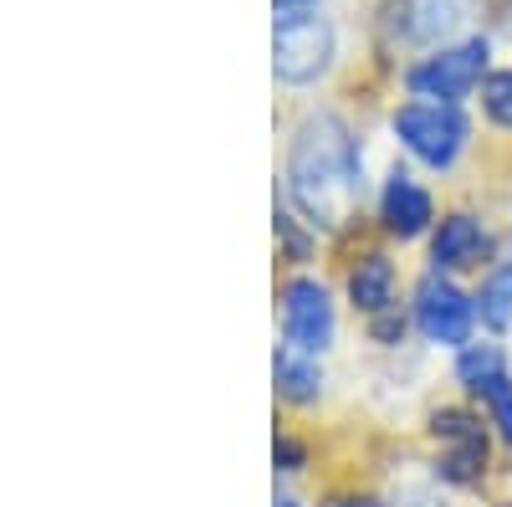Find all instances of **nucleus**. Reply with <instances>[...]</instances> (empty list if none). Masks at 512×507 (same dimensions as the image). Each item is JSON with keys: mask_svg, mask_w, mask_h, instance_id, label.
<instances>
[{"mask_svg": "<svg viewBox=\"0 0 512 507\" xmlns=\"http://www.w3.org/2000/svg\"><path fill=\"white\" fill-rule=\"evenodd\" d=\"M497 251V236L472 210H451L431 231V272H482Z\"/></svg>", "mask_w": 512, "mask_h": 507, "instance_id": "nucleus-9", "label": "nucleus"}, {"mask_svg": "<svg viewBox=\"0 0 512 507\" xmlns=\"http://www.w3.org/2000/svg\"><path fill=\"white\" fill-rule=\"evenodd\" d=\"M369 333H374V344H400V333H405V313L400 308H384L369 318Z\"/></svg>", "mask_w": 512, "mask_h": 507, "instance_id": "nucleus-17", "label": "nucleus"}, {"mask_svg": "<svg viewBox=\"0 0 512 507\" xmlns=\"http://www.w3.org/2000/svg\"><path fill=\"white\" fill-rule=\"evenodd\" d=\"M277 507H297V502H292V497H277Z\"/></svg>", "mask_w": 512, "mask_h": 507, "instance_id": "nucleus-21", "label": "nucleus"}, {"mask_svg": "<svg viewBox=\"0 0 512 507\" xmlns=\"http://www.w3.org/2000/svg\"><path fill=\"white\" fill-rule=\"evenodd\" d=\"M502 374H507V354L497 344H466V349H456V379L466 385V395H482L492 379H502Z\"/></svg>", "mask_w": 512, "mask_h": 507, "instance_id": "nucleus-13", "label": "nucleus"}, {"mask_svg": "<svg viewBox=\"0 0 512 507\" xmlns=\"http://www.w3.org/2000/svg\"><path fill=\"white\" fill-rule=\"evenodd\" d=\"M379 31L395 47H451V36L461 31V6L456 0H384Z\"/></svg>", "mask_w": 512, "mask_h": 507, "instance_id": "nucleus-8", "label": "nucleus"}, {"mask_svg": "<svg viewBox=\"0 0 512 507\" xmlns=\"http://www.w3.org/2000/svg\"><path fill=\"white\" fill-rule=\"evenodd\" d=\"M415 328L425 344L436 349H466L472 344V328H477V298L461 292L446 272H425L415 287Z\"/></svg>", "mask_w": 512, "mask_h": 507, "instance_id": "nucleus-6", "label": "nucleus"}, {"mask_svg": "<svg viewBox=\"0 0 512 507\" xmlns=\"http://www.w3.org/2000/svg\"><path fill=\"white\" fill-rule=\"evenodd\" d=\"M287 200L313 231H344L364 200V149L349 118L318 108L287 144Z\"/></svg>", "mask_w": 512, "mask_h": 507, "instance_id": "nucleus-1", "label": "nucleus"}, {"mask_svg": "<svg viewBox=\"0 0 512 507\" xmlns=\"http://www.w3.org/2000/svg\"><path fill=\"white\" fill-rule=\"evenodd\" d=\"M272 374H277V395L287 405H313L323 395V364L318 354H303V349H282L272 359Z\"/></svg>", "mask_w": 512, "mask_h": 507, "instance_id": "nucleus-12", "label": "nucleus"}, {"mask_svg": "<svg viewBox=\"0 0 512 507\" xmlns=\"http://www.w3.org/2000/svg\"><path fill=\"white\" fill-rule=\"evenodd\" d=\"M303 461H308L303 441H292V436H277V472H303Z\"/></svg>", "mask_w": 512, "mask_h": 507, "instance_id": "nucleus-18", "label": "nucleus"}, {"mask_svg": "<svg viewBox=\"0 0 512 507\" xmlns=\"http://www.w3.org/2000/svg\"><path fill=\"white\" fill-rule=\"evenodd\" d=\"M379 221H384V236L395 241H420L425 231H436V195L425 190L410 169H390L384 175V190H379Z\"/></svg>", "mask_w": 512, "mask_h": 507, "instance_id": "nucleus-10", "label": "nucleus"}, {"mask_svg": "<svg viewBox=\"0 0 512 507\" xmlns=\"http://www.w3.org/2000/svg\"><path fill=\"white\" fill-rule=\"evenodd\" d=\"M477 318L487 328H507L512 323V262L492 267L482 277V292H477Z\"/></svg>", "mask_w": 512, "mask_h": 507, "instance_id": "nucleus-14", "label": "nucleus"}, {"mask_svg": "<svg viewBox=\"0 0 512 507\" xmlns=\"http://www.w3.org/2000/svg\"><path fill=\"white\" fill-rule=\"evenodd\" d=\"M431 441H436V477L451 487H482L492 467V441L477 410L436 405L431 410Z\"/></svg>", "mask_w": 512, "mask_h": 507, "instance_id": "nucleus-5", "label": "nucleus"}, {"mask_svg": "<svg viewBox=\"0 0 512 507\" xmlns=\"http://www.w3.org/2000/svg\"><path fill=\"white\" fill-rule=\"evenodd\" d=\"M492 72V41L487 36H466L451 47H436L405 67V88L410 98H431V103H466L482 93V82Z\"/></svg>", "mask_w": 512, "mask_h": 507, "instance_id": "nucleus-3", "label": "nucleus"}, {"mask_svg": "<svg viewBox=\"0 0 512 507\" xmlns=\"http://www.w3.org/2000/svg\"><path fill=\"white\" fill-rule=\"evenodd\" d=\"M277 16H303V11H318V0H272Z\"/></svg>", "mask_w": 512, "mask_h": 507, "instance_id": "nucleus-20", "label": "nucleus"}, {"mask_svg": "<svg viewBox=\"0 0 512 507\" xmlns=\"http://www.w3.org/2000/svg\"><path fill=\"white\" fill-rule=\"evenodd\" d=\"M344 287H349V303H354L364 318H374V313H384V308H400V303H395L400 272H395V262L384 257V251H359V257L349 262Z\"/></svg>", "mask_w": 512, "mask_h": 507, "instance_id": "nucleus-11", "label": "nucleus"}, {"mask_svg": "<svg viewBox=\"0 0 512 507\" xmlns=\"http://www.w3.org/2000/svg\"><path fill=\"white\" fill-rule=\"evenodd\" d=\"M338 57V31L323 11L303 16H277L272 26V72L282 88H313L318 77L333 72Z\"/></svg>", "mask_w": 512, "mask_h": 507, "instance_id": "nucleus-4", "label": "nucleus"}, {"mask_svg": "<svg viewBox=\"0 0 512 507\" xmlns=\"http://www.w3.org/2000/svg\"><path fill=\"white\" fill-rule=\"evenodd\" d=\"M277 308H282V338L287 349H303V354H323L333 344V298L318 277H287L277 292Z\"/></svg>", "mask_w": 512, "mask_h": 507, "instance_id": "nucleus-7", "label": "nucleus"}, {"mask_svg": "<svg viewBox=\"0 0 512 507\" xmlns=\"http://www.w3.org/2000/svg\"><path fill=\"white\" fill-rule=\"evenodd\" d=\"M477 400L487 405V420L497 426V436L512 446V379H507V374H502V379H492V385H487Z\"/></svg>", "mask_w": 512, "mask_h": 507, "instance_id": "nucleus-16", "label": "nucleus"}, {"mask_svg": "<svg viewBox=\"0 0 512 507\" xmlns=\"http://www.w3.org/2000/svg\"><path fill=\"white\" fill-rule=\"evenodd\" d=\"M323 507H384V502L369 497V492H359V487H349V492H328Z\"/></svg>", "mask_w": 512, "mask_h": 507, "instance_id": "nucleus-19", "label": "nucleus"}, {"mask_svg": "<svg viewBox=\"0 0 512 507\" xmlns=\"http://www.w3.org/2000/svg\"><path fill=\"white\" fill-rule=\"evenodd\" d=\"M482 113L492 129L512 134V67H492L482 82Z\"/></svg>", "mask_w": 512, "mask_h": 507, "instance_id": "nucleus-15", "label": "nucleus"}, {"mask_svg": "<svg viewBox=\"0 0 512 507\" xmlns=\"http://www.w3.org/2000/svg\"><path fill=\"white\" fill-rule=\"evenodd\" d=\"M507 507H512V502H507Z\"/></svg>", "mask_w": 512, "mask_h": 507, "instance_id": "nucleus-22", "label": "nucleus"}, {"mask_svg": "<svg viewBox=\"0 0 512 507\" xmlns=\"http://www.w3.org/2000/svg\"><path fill=\"white\" fill-rule=\"evenodd\" d=\"M390 134L395 144L425 164V169H446L466 154V144H472V123H466L461 103H431V98H410L390 113Z\"/></svg>", "mask_w": 512, "mask_h": 507, "instance_id": "nucleus-2", "label": "nucleus"}]
</instances>
